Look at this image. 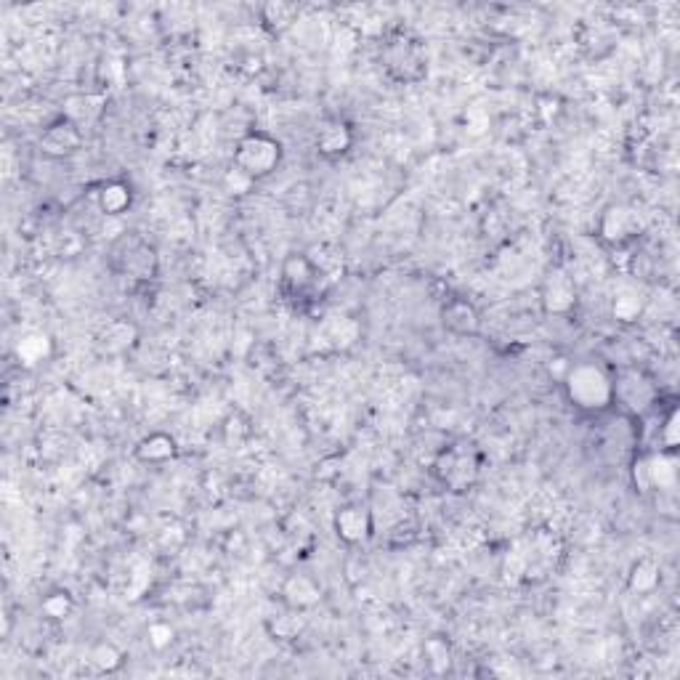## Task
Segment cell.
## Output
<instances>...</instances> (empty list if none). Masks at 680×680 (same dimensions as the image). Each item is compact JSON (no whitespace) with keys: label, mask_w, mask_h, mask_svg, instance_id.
Returning <instances> with one entry per match:
<instances>
[{"label":"cell","mask_w":680,"mask_h":680,"mask_svg":"<svg viewBox=\"0 0 680 680\" xmlns=\"http://www.w3.org/2000/svg\"><path fill=\"white\" fill-rule=\"evenodd\" d=\"M380 67L399 85H418L428 78L431 54L420 35L407 27H396L383 38L380 46Z\"/></svg>","instance_id":"cell-1"},{"label":"cell","mask_w":680,"mask_h":680,"mask_svg":"<svg viewBox=\"0 0 680 680\" xmlns=\"http://www.w3.org/2000/svg\"><path fill=\"white\" fill-rule=\"evenodd\" d=\"M564 394L574 410L582 415H603L614 407V388H611V372L601 364L577 362L566 370Z\"/></svg>","instance_id":"cell-2"},{"label":"cell","mask_w":680,"mask_h":680,"mask_svg":"<svg viewBox=\"0 0 680 680\" xmlns=\"http://www.w3.org/2000/svg\"><path fill=\"white\" fill-rule=\"evenodd\" d=\"M484 471V452L471 441H455L441 447L431 460V476L452 495H465L476 487Z\"/></svg>","instance_id":"cell-3"},{"label":"cell","mask_w":680,"mask_h":680,"mask_svg":"<svg viewBox=\"0 0 680 680\" xmlns=\"http://www.w3.org/2000/svg\"><path fill=\"white\" fill-rule=\"evenodd\" d=\"M109 269L120 277L144 285V282L157 279L160 255L147 237H141L139 232H125L109 245Z\"/></svg>","instance_id":"cell-4"},{"label":"cell","mask_w":680,"mask_h":680,"mask_svg":"<svg viewBox=\"0 0 680 680\" xmlns=\"http://www.w3.org/2000/svg\"><path fill=\"white\" fill-rule=\"evenodd\" d=\"M282 157H285L282 141L263 131L245 133L234 144V168L245 173L250 181H261V178L271 176L282 165Z\"/></svg>","instance_id":"cell-5"},{"label":"cell","mask_w":680,"mask_h":680,"mask_svg":"<svg viewBox=\"0 0 680 680\" xmlns=\"http://www.w3.org/2000/svg\"><path fill=\"white\" fill-rule=\"evenodd\" d=\"M611 388H614V404L630 418H643L659 404L657 383L638 367H622L614 372Z\"/></svg>","instance_id":"cell-6"},{"label":"cell","mask_w":680,"mask_h":680,"mask_svg":"<svg viewBox=\"0 0 680 680\" xmlns=\"http://www.w3.org/2000/svg\"><path fill=\"white\" fill-rule=\"evenodd\" d=\"M630 479L633 487L643 495L649 492H670L678 487V457L667 449H654V452H643L635 457L633 468H630Z\"/></svg>","instance_id":"cell-7"},{"label":"cell","mask_w":680,"mask_h":680,"mask_svg":"<svg viewBox=\"0 0 680 680\" xmlns=\"http://www.w3.org/2000/svg\"><path fill=\"white\" fill-rule=\"evenodd\" d=\"M327 274L309 253H290L279 269V287L290 301H311L319 287L327 285Z\"/></svg>","instance_id":"cell-8"},{"label":"cell","mask_w":680,"mask_h":680,"mask_svg":"<svg viewBox=\"0 0 680 680\" xmlns=\"http://www.w3.org/2000/svg\"><path fill=\"white\" fill-rule=\"evenodd\" d=\"M643 232V218L633 205L625 202H614L603 210L598 218V237L603 245L609 248H625L630 242H635Z\"/></svg>","instance_id":"cell-9"},{"label":"cell","mask_w":680,"mask_h":680,"mask_svg":"<svg viewBox=\"0 0 680 680\" xmlns=\"http://www.w3.org/2000/svg\"><path fill=\"white\" fill-rule=\"evenodd\" d=\"M333 532L343 545L359 548L367 545L375 534V516L367 503H346L335 510Z\"/></svg>","instance_id":"cell-10"},{"label":"cell","mask_w":680,"mask_h":680,"mask_svg":"<svg viewBox=\"0 0 680 680\" xmlns=\"http://www.w3.org/2000/svg\"><path fill=\"white\" fill-rule=\"evenodd\" d=\"M542 311L550 317H566L577 306V282L569 271L550 269L548 277L542 279L540 290Z\"/></svg>","instance_id":"cell-11"},{"label":"cell","mask_w":680,"mask_h":680,"mask_svg":"<svg viewBox=\"0 0 680 680\" xmlns=\"http://www.w3.org/2000/svg\"><path fill=\"white\" fill-rule=\"evenodd\" d=\"M85 144V131L78 128L75 123H70L67 117H59L51 125L43 128L38 139L40 152L51 160H67V157L78 155Z\"/></svg>","instance_id":"cell-12"},{"label":"cell","mask_w":680,"mask_h":680,"mask_svg":"<svg viewBox=\"0 0 680 680\" xmlns=\"http://www.w3.org/2000/svg\"><path fill=\"white\" fill-rule=\"evenodd\" d=\"M325 598V590L311 574H287L279 585V601L293 611H314Z\"/></svg>","instance_id":"cell-13"},{"label":"cell","mask_w":680,"mask_h":680,"mask_svg":"<svg viewBox=\"0 0 680 680\" xmlns=\"http://www.w3.org/2000/svg\"><path fill=\"white\" fill-rule=\"evenodd\" d=\"M441 327L455 338H476L481 333V314L468 298H452L441 306Z\"/></svg>","instance_id":"cell-14"},{"label":"cell","mask_w":680,"mask_h":680,"mask_svg":"<svg viewBox=\"0 0 680 680\" xmlns=\"http://www.w3.org/2000/svg\"><path fill=\"white\" fill-rule=\"evenodd\" d=\"M314 147H317V155L325 157V160H340L343 155L351 152L354 147V128L340 120V117H330L325 123L317 128V136H314Z\"/></svg>","instance_id":"cell-15"},{"label":"cell","mask_w":680,"mask_h":680,"mask_svg":"<svg viewBox=\"0 0 680 680\" xmlns=\"http://www.w3.org/2000/svg\"><path fill=\"white\" fill-rule=\"evenodd\" d=\"M139 343V327L128 319H112L96 335V348L104 356H123Z\"/></svg>","instance_id":"cell-16"},{"label":"cell","mask_w":680,"mask_h":680,"mask_svg":"<svg viewBox=\"0 0 680 680\" xmlns=\"http://www.w3.org/2000/svg\"><path fill=\"white\" fill-rule=\"evenodd\" d=\"M178 455V441L165 431H152L147 436H141L133 447V457L144 465H165L170 460H176Z\"/></svg>","instance_id":"cell-17"},{"label":"cell","mask_w":680,"mask_h":680,"mask_svg":"<svg viewBox=\"0 0 680 680\" xmlns=\"http://www.w3.org/2000/svg\"><path fill=\"white\" fill-rule=\"evenodd\" d=\"M104 104H107V96L104 93H72L64 99V112L62 117H67L70 123H75L78 128H88L101 117L104 112Z\"/></svg>","instance_id":"cell-18"},{"label":"cell","mask_w":680,"mask_h":680,"mask_svg":"<svg viewBox=\"0 0 680 680\" xmlns=\"http://www.w3.org/2000/svg\"><path fill=\"white\" fill-rule=\"evenodd\" d=\"M96 205L104 216L117 218L125 216L128 210L133 208V189L131 184H125L123 178H112V181H104L96 192Z\"/></svg>","instance_id":"cell-19"},{"label":"cell","mask_w":680,"mask_h":680,"mask_svg":"<svg viewBox=\"0 0 680 680\" xmlns=\"http://www.w3.org/2000/svg\"><path fill=\"white\" fill-rule=\"evenodd\" d=\"M662 585V566H659L657 558L643 556L638 561H633L630 572H627V590L633 595H651L657 593V588Z\"/></svg>","instance_id":"cell-20"},{"label":"cell","mask_w":680,"mask_h":680,"mask_svg":"<svg viewBox=\"0 0 680 680\" xmlns=\"http://www.w3.org/2000/svg\"><path fill=\"white\" fill-rule=\"evenodd\" d=\"M16 359L24 364V367H38V364L48 362L54 356V340L51 335L40 333V330H30L24 333L22 338L16 340Z\"/></svg>","instance_id":"cell-21"},{"label":"cell","mask_w":680,"mask_h":680,"mask_svg":"<svg viewBox=\"0 0 680 680\" xmlns=\"http://www.w3.org/2000/svg\"><path fill=\"white\" fill-rule=\"evenodd\" d=\"M319 333H322V340L327 346L348 348L354 346L356 338H359V325H356V319L346 317V314H333L322 322Z\"/></svg>","instance_id":"cell-22"},{"label":"cell","mask_w":680,"mask_h":680,"mask_svg":"<svg viewBox=\"0 0 680 680\" xmlns=\"http://www.w3.org/2000/svg\"><path fill=\"white\" fill-rule=\"evenodd\" d=\"M125 651L115 641H96L88 649V665L101 675H115L123 670Z\"/></svg>","instance_id":"cell-23"},{"label":"cell","mask_w":680,"mask_h":680,"mask_svg":"<svg viewBox=\"0 0 680 680\" xmlns=\"http://www.w3.org/2000/svg\"><path fill=\"white\" fill-rule=\"evenodd\" d=\"M301 16V6L295 3H285V0H271L261 8V24L271 35H282L285 30H290Z\"/></svg>","instance_id":"cell-24"},{"label":"cell","mask_w":680,"mask_h":680,"mask_svg":"<svg viewBox=\"0 0 680 680\" xmlns=\"http://www.w3.org/2000/svg\"><path fill=\"white\" fill-rule=\"evenodd\" d=\"M75 595L67 588H54L48 590L43 598H40V614L48 619V622H67V619L75 614Z\"/></svg>","instance_id":"cell-25"},{"label":"cell","mask_w":680,"mask_h":680,"mask_svg":"<svg viewBox=\"0 0 680 680\" xmlns=\"http://www.w3.org/2000/svg\"><path fill=\"white\" fill-rule=\"evenodd\" d=\"M611 314L619 322L630 325V322H635L643 314V298L635 290H619L614 295V303H611Z\"/></svg>","instance_id":"cell-26"},{"label":"cell","mask_w":680,"mask_h":680,"mask_svg":"<svg viewBox=\"0 0 680 680\" xmlns=\"http://www.w3.org/2000/svg\"><path fill=\"white\" fill-rule=\"evenodd\" d=\"M266 627H269V633L274 635V638H279V641H293V638H298V633H301L303 614L285 606V614L269 619V625Z\"/></svg>","instance_id":"cell-27"},{"label":"cell","mask_w":680,"mask_h":680,"mask_svg":"<svg viewBox=\"0 0 680 680\" xmlns=\"http://www.w3.org/2000/svg\"><path fill=\"white\" fill-rule=\"evenodd\" d=\"M680 441V410L678 404H670V410L665 412V418L659 420V447L667 452H678Z\"/></svg>","instance_id":"cell-28"},{"label":"cell","mask_w":680,"mask_h":680,"mask_svg":"<svg viewBox=\"0 0 680 680\" xmlns=\"http://www.w3.org/2000/svg\"><path fill=\"white\" fill-rule=\"evenodd\" d=\"M425 659H428V667L433 673H447L449 665H452V649L444 638H431L425 643Z\"/></svg>","instance_id":"cell-29"},{"label":"cell","mask_w":680,"mask_h":680,"mask_svg":"<svg viewBox=\"0 0 680 680\" xmlns=\"http://www.w3.org/2000/svg\"><path fill=\"white\" fill-rule=\"evenodd\" d=\"M173 641H176V627L170 625V622H165V619H157V622H152V625L147 627L149 649L165 651L173 646Z\"/></svg>","instance_id":"cell-30"},{"label":"cell","mask_w":680,"mask_h":680,"mask_svg":"<svg viewBox=\"0 0 680 680\" xmlns=\"http://www.w3.org/2000/svg\"><path fill=\"white\" fill-rule=\"evenodd\" d=\"M253 184L255 181H250V178L245 176V173H240L237 168H232L229 173H226V186L232 189V194H234V189H240V194H245Z\"/></svg>","instance_id":"cell-31"}]
</instances>
